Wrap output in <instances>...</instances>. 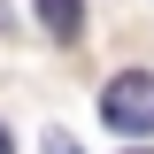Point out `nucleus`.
<instances>
[{"label": "nucleus", "mask_w": 154, "mask_h": 154, "mask_svg": "<svg viewBox=\"0 0 154 154\" xmlns=\"http://www.w3.org/2000/svg\"><path fill=\"white\" fill-rule=\"evenodd\" d=\"M100 116H108V131L146 139V131H154V77H146V69L108 77V85H100Z\"/></svg>", "instance_id": "nucleus-1"}, {"label": "nucleus", "mask_w": 154, "mask_h": 154, "mask_svg": "<svg viewBox=\"0 0 154 154\" xmlns=\"http://www.w3.org/2000/svg\"><path fill=\"white\" fill-rule=\"evenodd\" d=\"M31 16L46 23V31L62 38V46H69V38L85 31V0H31Z\"/></svg>", "instance_id": "nucleus-2"}, {"label": "nucleus", "mask_w": 154, "mask_h": 154, "mask_svg": "<svg viewBox=\"0 0 154 154\" xmlns=\"http://www.w3.org/2000/svg\"><path fill=\"white\" fill-rule=\"evenodd\" d=\"M46 154H77V139L69 131H46Z\"/></svg>", "instance_id": "nucleus-3"}, {"label": "nucleus", "mask_w": 154, "mask_h": 154, "mask_svg": "<svg viewBox=\"0 0 154 154\" xmlns=\"http://www.w3.org/2000/svg\"><path fill=\"white\" fill-rule=\"evenodd\" d=\"M0 154H8V131H0Z\"/></svg>", "instance_id": "nucleus-4"}]
</instances>
